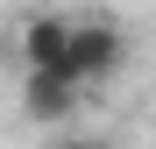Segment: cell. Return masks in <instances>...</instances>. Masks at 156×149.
<instances>
[{
	"mask_svg": "<svg viewBox=\"0 0 156 149\" xmlns=\"http://www.w3.org/2000/svg\"><path fill=\"white\" fill-rule=\"evenodd\" d=\"M128 57H135V43H128L121 14H71V57H64V78H71L78 92L107 85Z\"/></svg>",
	"mask_w": 156,
	"mask_h": 149,
	"instance_id": "1",
	"label": "cell"
},
{
	"mask_svg": "<svg viewBox=\"0 0 156 149\" xmlns=\"http://www.w3.org/2000/svg\"><path fill=\"white\" fill-rule=\"evenodd\" d=\"M14 64H21V78H36V71H57L64 78V57H71V14L64 7H43V14H21L14 21Z\"/></svg>",
	"mask_w": 156,
	"mask_h": 149,
	"instance_id": "2",
	"label": "cell"
},
{
	"mask_svg": "<svg viewBox=\"0 0 156 149\" xmlns=\"http://www.w3.org/2000/svg\"><path fill=\"white\" fill-rule=\"evenodd\" d=\"M78 107H85V92H78L71 78H57V71L21 78V114H29V121H43V128H64Z\"/></svg>",
	"mask_w": 156,
	"mask_h": 149,
	"instance_id": "3",
	"label": "cell"
},
{
	"mask_svg": "<svg viewBox=\"0 0 156 149\" xmlns=\"http://www.w3.org/2000/svg\"><path fill=\"white\" fill-rule=\"evenodd\" d=\"M57 149H107V142H99V135H64Z\"/></svg>",
	"mask_w": 156,
	"mask_h": 149,
	"instance_id": "4",
	"label": "cell"
}]
</instances>
